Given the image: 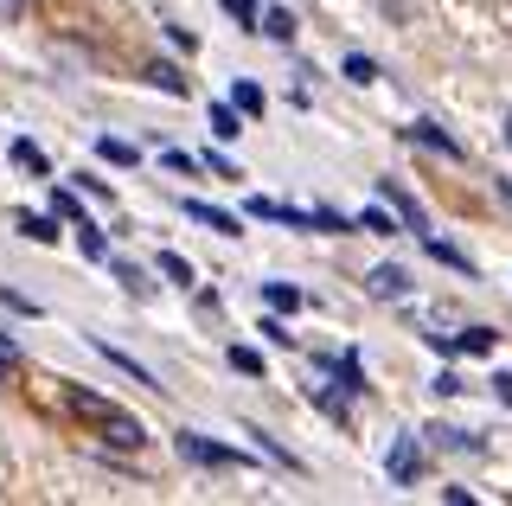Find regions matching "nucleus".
Returning a JSON list of instances; mask_svg holds the SVG:
<instances>
[{
	"label": "nucleus",
	"instance_id": "nucleus-6",
	"mask_svg": "<svg viewBox=\"0 0 512 506\" xmlns=\"http://www.w3.org/2000/svg\"><path fill=\"white\" fill-rule=\"evenodd\" d=\"M493 340H500L493 327H468V334H455V340H436V346H442V353H493Z\"/></svg>",
	"mask_w": 512,
	"mask_h": 506
},
{
	"label": "nucleus",
	"instance_id": "nucleus-7",
	"mask_svg": "<svg viewBox=\"0 0 512 506\" xmlns=\"http://www.w3.org/2000/svg\"><path fill=\"white\" fill-rule=\"evenodd\" d=\"M384 199H391V212H397V218H404V225H410V231H429V218H423V205H416L410 193H397V186H391V180H384Z\"/></svg>",
	"mask_w": 512,
	"mask_h": 506
},
{
	"label": "nucleus",
	"instance_id": "nucleus-21",
	"mask_svg": "<svg viewBox=\"0 0 512 506\" xmlns=\"http://www.w3.org/2000/svg\"><path fill=\"white\" fill-rule=\"evenodd\" d=\"M160 270H167L173 282H180V289H186V282H192V263L180 257V250H167V257H160Z\"/></svg>",
	"mask_w": 512,
	"mask_h": 506
},
{
	"label": "nucleus",
	"instance_id": "nucleus-32",
	"mask_svg": "<svg viewBox=\"0 0 512 506\" xmlns=\"http://www.w3.org/2000/svg\"><path fill=\"white\" fill-rule=\"evenodd\" d=\"M13 7H20V0H13Z\"/></svg>",
	"mask_w": 512,
	"mask_h": 506
},
{
	"label": "nucleus",
	"instance_id": "nucleus-18",
	"mask_svg": "<svg viewBox=\"0 0 512 506\" xmlns=\"http://www.w3.org/2000/svg\"><path fill=\"white\" fill-rule=\"evenodd\" d=\"M346 77H352V84H378V65H372L365 52H352V58H346Z\"/></svg>",
	"mask_w": 512,
	"mask_h": 506
},
{
	"label": "nucleus",
	"instance_id": "nucleus-2",
	"mask_svg": "<svg viewBox=\"0 0 512 506\" xmlns=\"http://www.w3.org/2000/svg\"><path fill=\"white\" fill-rule=\"evenodd\" d=\"M71 404L84 410V417L103 423V436H109V442H122V449H141V442H148V430H141V423H128L122 410H109L103 398H90V391H71Z\"/></svg>",
	"mask_w": 512,
	"mask_h": 506
},
{
	"label": "nucleus",
	"instance_id": "nucleus-4",
	"mask_svg": "<svg viewBox=\"0 0 512 506\" xmlns=\"http://www.w3.org/2000/svg\"><path fill=\"white\" fill-rule=\"evenodd\" d=\"M180 455H186V462H199V468H237V462H244L237 449H224V442L199 436V430H180Z\"/></svg>",
	"mask_w": 512,
	"mask_h": 506
},
{
	"label": "nucleus",
	"instance_id": "nucleus-1",
	"mask_svg": "<svg viewBox=\"0 0 512 506\" xmlns=\"http://www.w3.org/2000/svg\"><path fill=\"white\" fill-rule=\"evenodd\" d=\"M250 218L301 225V231H352V218H340V212H301V205H282V199H250Z\"/></svg>",
	"mask_w": 512,
	"mask_h": 506
},
{
	"label": "nucleus",
	"instance_id": "nucleus-5",
	"mask_svg": "<svg viewBox=\"0 0 512 506\" xmlns=\"http://www.w3.org/2000/svg\"><path fill=\"white\" fill-rule=\"evenodd\" d=\"M186 218H192V225H205V231H218V237H237V218L218 212V205H205V199H186Z\"/></svg>",
	"mask_w": 512,
	"mask_h": 506
},
{
	"label": "nucleus",
	"instance_id": "nucleus-9",
	"mask_svg": "<svg viewBox=\"0 0 512 506\" xmlns=\"http://www.w3.org/2000/svg\"><path fill=\"white\" fill-rule=\"evenodd\" d=\"M116 282L135 295V302H148V295H154V282H148V270H141V263H116Z\"/></svg>",
	"mask_w": 512,
	"mask_h": 506
},
{
	"label": "nucleus",
	"instance_id": "nucleus-29",
	"mask_svg": "<svg viewBox=\"0 0 512 506\" xmlns=\"http://www.w3.org/2000/svg\"><path fill=\"white\" fill-rule=\"evenodd\" d=\"M429 391H436V398H455V391H461V378H455V372H436V385H429Z\"/></svg>",
	"mask_w": 512,
	"mask_h": 506
},
{
	"label": "nucleus",
	"instance_id": "nucleus-8",
	"mask_svg": "<svg viewBox=\"0 0 512 506\" xmlns=\"http://www.w3.org/2000/svg\"><path fill=\"white\" fill-rule=\"evenodd\" d=\"M365 289H372V295H404V289H410V276L397 270V263H378V270H372V282H365Z\"/></svg>",
	"mask_w": 512,
	"mask_h": 506
},
{
	"label": "nucleus",
	"instance_id": "nucleus-26",
	"mask_svg": "<svg viewBox=\"0 0 512 506\" xmlns=\"http://www.w3.org/2000/svg\"><path fill=\"white\" fill-rule=\"evenodd\" d=\"M224 13H231L237 26H256V7H250V0H224Z\"/></svg>",
	"mask_w": 512,
	"mask_h": 506
},
{
	"label": "nucleus",
	"instance_id": "nucleus-13",
	"mask_svg": "<svg viewBox=\"0 0 512 506\" xmlns=\"http://www.w3.org/2000/svg\"><path fill=\"white\" fill-rule=\"evenodd\" d=\"M263 33L276 39V45H288V39H295V13H288V7H276V13L263 20Z\"/></svg>",
	"mask_w": 512,
	"mask_h": 506
},
{
	"label": "nucleus",
	"instance_id": "nucleus-10",
	"mask_svg": "<svg viewBox=\"0 0 512 506\" xmlns=\"http://www.w3.org/2000/svg\"><path fill=\"white\" fill-rule=\"evenodd\" d=\"M77 250H84V257H90V263H109V237H103V231H96V225H90V218H84V225H77Z\"/></svg>",
	"mask_w": 512,
	"mask_h": 506
},
{
	"label": "nucleus",
	"instance_id": "nucleus-22",
	"mask_svg": "<svg viewBox=\"0 0 512 506\" xmlns=\"http://www.w3.org/2000/svg\"><path fill=\"white\" fill-rule=\"evenodd\" d=\"M231 103L244 109V116H256V109H263V90H256V84H237V90H231Z\"/></svg>",
	"mask_w": 512,
	"mask_h": 506
},
{
	"label": "nucleus",
	"instance_id": "nucleus-12",
	"mask_svg": "<svg viewBox=\"0 0 512 506\" xmlns=\"http://www.w3.org/2000/svg\"><path fill=\"white\" fill-rule=\"evenodd\" d=\"M423 250H429V257H436V263H448V270H474V263L461 257L455 244H442V237H423Z\"/></svg>",
	"mask_w": 512,
	"mask_h": 506
},
{
	"label": "nucleus",
	"instance_id": "nucleus-31",
	"mask_svg": "<svg viewBox=\"0 0 512 506\" xmlns=\"http://www.w3.org/2000/svg\"><path fill=\"white\" fill-rule=\"evenodd\" d=\"M506 148H512V116H506Z\"/></svg>",
	"mask_w": 512,
	"mask_h": 506
},
{
	"label": "nucleus",
	"instance_id": "nucleus-23",
	"mask_svg": "<svg viewBox=\"0 0 512 506\" xmlns=\"http://www.w3.org/2000/svg\"><path fill=\"white\" fill-rule=\"evenodd\" d=\"M212 135H218V141H231V135H237V116H231V103H218V109H212Z\"/></svg>",
	"mask_w": 512,
	"mask_h": 506
},
{
	"label": "nucleus",
	"instance_id": "nucleus-15",
	"mask_svg": "<svg viewBox=\"0 0 512 506\" xmlns=\"http://www.w3.org/2000/svg\"><path fill=\"white\" fill-rule=\"evenodd\" d=\"M96 148H103V161H109V167H135V161H141V154L128 148V141H116V135H109V141H96Z\"/></svg>",
	"mask_w": 512,
	"mask_h": 506
},
{
	"label": "nucleus",
	"instance_id": "nucleus-14",
	"mask_svg": "<svg viewBox=\"0 0 512 506\" xmlns=\"http://www.w3.org/2000/svg\"><path fill=\"white\" fill-rule=\"evenodd\" d=\"M13 161H20L26 173H52V161H45V148H32V141H13Z\"/></svg>",
	"mask_w": 512,
	"mask_h": 506
},
{
	"label": "nucleus",
	"instance_id": "nucleus-28",
	"mask_svg": "<svg viewBox=\"0 0 512 506\" xmlns=\"http://www.w3.org/2000/svg\"><path fill=\"white\" fill-rule=\"evenodd\" d=\"M160 161H167V173H192V167H199V161H192V154H180V148H167Z\"/></svg>",
	"mask_w": 512,
	"mask_h": 506
},
{
	"label": "nucleus",
	"instance_id": "nucleus-27",
	"mask_svg": "<svg viewBox=\"0 0 512 506\" xmlns=\"http://www.w3.org/2000/svg\"><path fill=\"white\" fill-rule=\"evenodd\" d=\"M359 225H365V231H391V212H384V205H372V212H359Z\"/></svg>",
	"mask_w": 512,
	"mask_h": 506
},
{
	"label": "nucleus",
	"instance_id": "nucleus-25",
	"mask_svg": "<svg viewBox=\"0 0 512 506\" xmlns=\"http://www.w3.org/2000/svg\"><path fill=\"white\" fill-rule=\"evenodd\" d=\"M13 372H20V346L0 334V378H13Z\"/></svg>",
	"mask_w": 512,
	"mask_h": 506
},
{
	"label": "nucleus",
	"instance_id": "nucleus-19",
	"mask_svg": "<svg viewBox=\"0 0 512 506\" xmlns=\"http://www.w3.org/2000/svg\"><path fill=\"white\" fill-rule=\"evenodd\" d=\"M148 77H154V84H160V90H173V97H186V77H180V71H173V65H148Z\"/></svg>",
	"mask_w": 512,
	"mask_h": 506
},
{
	"label": "nucleus",
	"instance_id": "nucleus-16",
	"mask_svg": "<svg viewBox=\"0 0 512 506\" xmlns=\"http://www.w3.org/2000/svg\"><path fill=\"white\" fill-rule=\"evenodd\" d=\"M263 295H269V308H288V314L301 308V289H288V282H263Z\"/></svg>",
	"mask_w": 512,
	"mask_h": 506
},
{
	"label": "nucleus",
	"instance_id": "nucleus-11",
	"mask_svg": "<svg viewBox=\"0 0 512 506\" xmlns=\"http://www.w3.org/2000/svg\"><path fill=\"white\" fill-rule=\"evenodd\" d=\"M410 141H423V148H442V154H448V161H455V154H461V148H455V141H448V135L436 129V122H410Z\"/></svg>",
	"mask_w": 512,
	"mask_h": 506
},
{
	"label": "nucleus",
	"instance_id": "nucleus-3",
	"mask_svg": "<svg viewBox=\"0 0 512 506\" xmlns=\"http://www.w3.org/2000/svg\"><path fill=\"white\" fill-rule=\"evenodd\" d=\"M384 474H391V487H416V481H423V442H416V436H391Z\"/></svg>",
	"mask_w": 512,
	"mask_h": 506
},
{
	"label": "nucleus",
	"instance_id": "nucleus-30",
	"mask_svg": "<svg viewBox=\"0 0 512 506\" xmlns=\"http://www.w3.org/2000/svg\"><path fill=\"white\" fill-rule=\"evenodd\" d=\"M493 391H500V404H512V372H500V378H493Z\"/></svg>",
	"mask_w": 512,
	"mask_h": 506
},
{
	"label": "nucleus",
	"instance_id": "nucleus-17",
	"mask_svg": "<svg viewBox=\"0 0 512 506\" xmlns=\"http://www.w3.org/2000/svg\"><path fill=\"white\" fill-rule=\"evenodd\" d=\"M20 231L39 237V244H52V237H58V218H32V212H20Z\"/></svg>",
	"mask_w": 512,
	"mask_h": 506
},
{
	"label": "nucleus",
	"instance_id": "nucleus-24",
	"mask_svg": "<svg viewBox=\"0 0 512 506\" xmlns=\"http://www.w3.org/2000/svg\"><path fill=\"white\" fill-rule=\"evenodd\" d=\"M231 366L256 378V372H263V353H250V346H231Z\"/></svg>",
	"mask_w": 512,
	"mask_h": 506
},
{
	"label": "nucleus",
	"instance_id": "nucleus-20",
	"mask_svg": "<svg viewBox=\"0 0 512 506\" xmlns=\"http://www.w3.org/2000/svg\"><path fill=\"white\" fill-rule=\"evenodd\" d=\"M52 212H58V218H71V225H84V205H77L71 193H64V186L52 193Z\"/></svg>",
	"mask_w": 512,
	"mask_h": 506
}]
</instances>
